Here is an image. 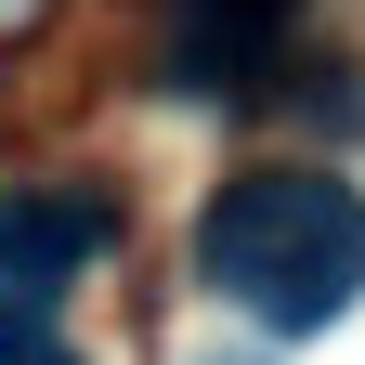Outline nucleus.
Returning <instances> with one entry per match:
<instances>
[{"label": "nucleus", "instance_id": "nucleus-1", "mask_svg": "<svg viewBox=\"0 0 365 365\" xmlns=\"http://www.w3.org/2000/svg\"><path fill=\"white\" fill-rule=\"evenodd\" d=\"M196 274L261 327H339L365 300V196L327 170H248L222 182L209 222H196Z\"/></svg>", "mask_w": 365, "mask_h": 365}, {"label": "nucleus", "instance_id": "nucleus-2", "mask_svg": "<svg viewBox=\"0 0 365 365\" xmlns=\"http://www.w3.org/2000/svg\"><path fill=\"white\" fill-rule=\"evenodd\" d=\"M105 248V196H0V300H53Z\"/></svg>", "mask_w": 365, "mask_h": 365}, {"label": "nucleus", "instance_id": "nucleus-3", "mask_svg": "<svg viewBox=\"0 0 365 365\" xmlns=\"http://www.w3.org/2000/svg\"><path fill=\"white\" fill-rule=\"evenodd\" d=\"M261 53H274V14H261V0H182V14H170V78L182 91H248Z\"/></svg>", "mask_w": 365, "mask_h": 365}, {"label": "nucleus", "instance_id": "nucleus-4", "mask_svg": "<svg viewBox=\"0 0 365 365\" xmlns=\"http://www.w3.org/2000/svg\"><path fill=\"white\" fill-rule=\"evenodd\" d=\"M0 365H78V352L53 339V313H39V300H0Z\"/></svg>", "mask_w": 365, "mask_h": 365}, {"label": "nucleus", "instance_id": "nucleus-5", "mask_svg": "<svg viewBox=\"0 0 365 365\" xmlns=\"http://www.w3.org/2000/svg\"><path fill=\"white\" fill-rule=\"evenodd\" d=\"M261 14H287V0H261Z\"/></svg>", "mask_w": 365, "mask_h": 365}]
</instances>
